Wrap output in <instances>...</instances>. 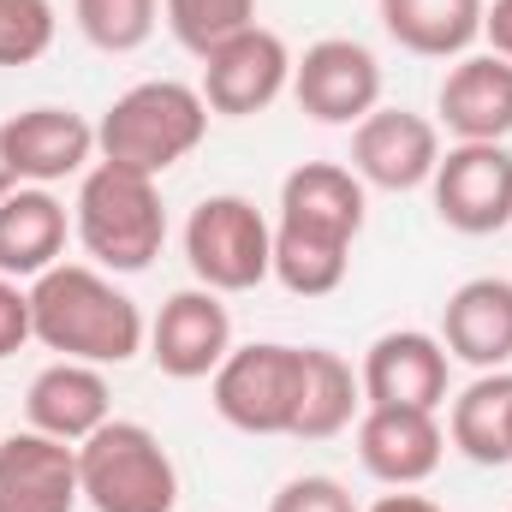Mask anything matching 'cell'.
I'll return each mask as SVG.
<instances>
[{
  "label": "cell",
  "mask_w": 512,
  "mask_h": 512,
  "mask_svg": "<svg viewBox=\"0 0 512 512\" xmlns=\"http://www.w3.org/2000/svg\"><path fill=\"white\" fill-rule=\"evenodd\" d=\"M358 233H364V179L340 161L292 167L280 179V215H274V280L292 298L340 292Z\"/></svg>",
  "instance_id": "obj_1"
},
{
  "label": "cell",
  "mask_w": 512,
  "mask_h": 512,
  "mask_svg": "<svg viewBox=\"0 0 512 512\" xmlns=\"http://www.w3.org/2000/svg\"><path fill=\"white\" fill-rule=\"evenodd\" d=\"M30 328L48 352L72 364H131L149 340L143 310L84 262H54L30 280Z\"/></svg>",
  "instance_id": "obj_2"
},
{
  "label": "cell",
  "mask_w": 512,
  "mask_h": 512,
  "mask_svg": "<svg viewBox=\"0 0 512 512\" xmlns=\"http://www.w3.org/2000/svg\"><path fill=\"white\" fill-rule=\"evenodd\" d=\"M209 131V102L203 90L179 84V78H143L126 96H114V108L96 126V155L108 167H131L161 179L167 167H179Z\"/></svg>",
  "instance_id": "obj_3"
},
{
  "label": "cell",
  "mask_w": 512,
  "mask_h": 512,
  "mask_svg": "<svg viewBox=\"0 0 512 512\" xmlns=\"http://www.w3.org/2000/svg\"><path fill=\"white\" fill-rule=\"evenodd\" d=\"M72 233L78 245L114 274H143L161 245H167V209H161V185L149 173L108 167L96 161L78 179V203H72Z\"/></svg>",
  "instance_id": "obj_4"
},
{
  "label": "cell",
  "mask_w": 512,
  "mask_h": 512,
  "mask_svg": "<svg viewBox=\"0 0 512 512\" xmlns=\"http://www.w3.org/2000/svg\"><path fill=\"white\" fill-rule=\"evenodd\" d=\"M78 483L96 512H173L179 465L149 423L108 417L90 441H78Z\"/></svg>",
  "instance_id": "obj_5"
},
{
  "label": "cell",
  "mask_w": 512,
  "mask_h": 512,
  "mask_svg": "<svg viewBox=\"0 0 512 512\" xmlns=\"http://www.w3.org/2000/svg\"><path fill=\"white\" fill-rule=\"evenodd\" d=\"M185 262L197 274V286L209 292H256L274 274V227L262 221L251 197L239 191H215L191 209L185 221Z\"/></svg>",
  "instance_id": "obj_6"
},
{
  "label": "cell",
  "mask_w": 512,
  "mask_h": 512,
  "mask_svg": "<svg viewBox=\"0 0 512 512\" xmlns=\"http://www.w3.org/2000/svg\"><path fill=\"white\" fill-rule=\"evenodd\" d=\"M298 382H304V346L256 340L227 352V364L209 376V399L221 423H233L239 435H292Z\"/></svg>",
  "instance_id": "obj_7"
},
{
  "label": "cell",
  "mask_w": 512,
  "mask_h": 512,
  "mask_svg": "<svg viewBox=\"0 0 512 512\" xmlns=\"http://www.w3.org/2000/svg\"><path fill=\"white\" fill-rule=\"evenodd\" d=\"M292 96L316 126H358L382 108V60L358 36H322L292 60Z\"/></svg>",
  "instance_id": "obj_8"
},
{
  "label": "cell",
  "mask_w": 512,
  "mask_h": 512,
  "mask_svg": "<svg viewBox=\"0 0 512 512\" xmlns=\"http://www.w3.org/2000/svg\"><path fill=\"white\" fill-rule=\"evenodd\" d=\"M203 102L221 120H251L268 114L286 90H292V48L274 30H239L233 42H221L215 54H203Z\"/></svg>",
  "instance_id": "obj_9"
},
{
  "label": "cell",
  "mask_w": 512,
  "mask_h": 512,
  "mask_svg": "<svg viewBox=\"0 0 512 512\" xmlns=\"http://www.w3.org/2000/svg\"><path fill=\"white\" fill-rule=\"evenodd\" d=\"M435 191V215L465 233V239H489L512 221V155L507 143H453L429 179Z\"/></svg>",
  "instance_id": "obj_10"
},
{
  "label": "cell",
  "mask_w": 512,
  "mask_h": 512,
  "mask_svg": "<svg viewBox=\"0 0 512 512\" xmlns=\"http://www.w3.org/2000/svg\"><path fill=\"white\" fill-rule=\"evenodd\" d=\"M233 352V316L221 304V292L209 286H185L161 304V316L149 322V358L161 376L173 382H203L227 364Z\"/></svg>",
  "instance_id": "obj_11"
},
{
  "label": "cell",
  "mask_w": 512,
  "mask_h": 512,
  "mask_svg": "<svg viewBox=\"0 0 512 512\" xmlns=\"http://www.w3.org/2000/svg\"><path fill=\"white\" fill-rule=\"evenodd\" d=\"M441 167V131L411 108H376L352 126V173L376 191H417Z\"/></svg>",
  "instance_id": "obj_12"
},
{
  "label": "cell",
  "mask_w": 512,
  "mask_h": 512,
  "mask_svg": "<svg viewBox=\"0 0 512 512\" xmlns=\"http://www.w3.org/2000/svg\"><path fill=\"white\" fill-rule=\"evenodd\" d=\"M447 453V429L435 423V411H411V405H364L358 417V459L364 471L387 489H417L441 471Z\"/></svg>",
  "instance_id": "obj_13"
},
{
  "label": "cell",
  "mask_w": 512,
  "mask_h": 512,
  "mask_svg": "<svg viewBox=\"0 0 512 512\" xmlns=\"http://www.w3.org/2000/svg\"><path fill=\"white\" fill-rule=\"evenodd\" d=\"M447 346L441 334H423V328H393L382 334L364 364H358V382H364V405H411V411H435L447 399Z\"/></svg>",
  "instance_id": "obj_14"
},
{
  "label": "cell",
  "mask_w": 512,
  "mask_h": 512,
  "mask_svg": "<svg viewBox=\"0 0 512 512\" xmlns=\"http://www.w3.org/2000/svg\"><path fill=\"white\" fill-rule=\"evenodd\" d=\"M78 447L18 429L0 441V512H78Z\"/></svg>",
  "instance_id": "obj_15"
},
{
  "label": "cell",
  "mask_w": 512,
  "mask_h": 512,
  "mask_svg": "<svg viewBox=\"0 0 512 512\" xmlns=\"http://www.w3.org/2000/svg\"><path fill=\"white\" fill-rule=\"evenodd\" d=\"M0 131H6L18 185H60V179L90 173V161H96V126L72 108H24Z\"/></svg>",
  "instance_id": "obj_16"
},
{
  "label": "cell",
  "mask_w": 512,
  "mask_h": 512,
  "mask_svg": "<svg viewBox=\"0 0 512 512\" xmlns=\"http://www.w3.org/2000/svg\"><path fill=\"white\" fill-rule=\"evenodd\" d=\"M24 417L36 435H54L66 447L90 441L108 417H114V393L102 364H72V358H54L48 370H36V382L24 393Z\"/></svg>",
  "instance_id": "obj_17"
},
{
  "label": "cell",
  "mask_w": 512,
  "mask_h": 512,
  "mask_svg": "<svg viewBox=\"0 0 512 512\" xmlns=\"http://www.w3.org/2000/svg\"><path fill=\"white\" fill-rule=\"evenodd\" d=\"M441 346L447 358L471 370H507L512 364V280L477 274L465 280L441 310Z\"/></svg>",
  "instance_id": "obj_18"
},
{
  "label": "cell",
  "mask_w": 512,
  "mask_h": 512,
  "mask_svg": "<svg viewBox=\"0 0 512 512\" xmlns=\"http://www.w3.org/2000/svg\"><path fill=\"white\" fill-rule=\"evenodd\" d=\"M435 114L459 143H501L512 131V60L465 54L435 90Z\"/></svg>",
  "instance_id": "obj_19"
},
{
  "label": "cell",
  "mask_w": 512,
  "mask_h": 512,
  "mask_svg": "<svg viewBox=\"0 0 512 512\" xmlns=\"http://www.w3.org/2000/svg\"><path fill=\"white\" fill-rule=\"evenodd\" d=\"M72 215L48 185H18L0 197V274L6 280H36L66 256Z\"/></svg>",
  "instance_id": "obj_20"
},
{
  "label": "cell",
  "mask_w": 512,
  "mask_h": 512,
  "mask_svg": "<svg viewBox=\"0 0 512 512\" xmlns=\"http://www.w3.org/2000/svg\"><path fill=\"white\" fill-rule=\"evenodd\" d=\"M382 30L417 60H465L483 36L489 0H376Z\"/></svg>",
  "instance_id": "obj_21"
},
{
  "label": "cell",
  "mask_w": 512,
  "mask_h": 512,
  "mask_svg": "<svg viewBox=\"0 0 512 512\" xmlns=\"http://www.w3.org/2000/svg\"><path fill=\"white\" fill-rule=\"evenodd\" d=\"M358 411H364L358 370L340 352H328V346H304V382H298V411H292V441H334L340 429H352Z\"/></svg>",
  "instance_id": "obj_22"
},
{
  "label": "cell",
  "mask_w": 512,
  "mask_h": 512,
  "mask_svg": "<svg viewBox=\"0 0 512 512\" xmlns=\"http://www.w3.org/2000/svg\"><path fill=\"white\" fill-rule=\"evenodd\" d=\"M447 435L471 465H512V370H483L465 387L453 399Z\"/></svg>",
  "instance_id": "obj_23"
},
{
  "label": "cell",
  "mask_w": 512,
  "mask_h": 512,
  "mask_svg": "<svg viewBox=\"0 0 512 512\" xmlns=\"http://www.w3.org/2000/svg\"><path fill=\"white\" fill-rule=\"evenodd\" d=\"M161 12H167L173 42L191 48L197 60L256 24V0H161Z\"/></svg>",
  "instance_id": "obj_24"
},
{
  "label": "cell",
  "mask_w": 512,
  "mask_h": 512,
  "mask_svg": "<svg viewBox=\"0 0 512 512\" xmlns=\"http://www.w3.org/2000/svg\"><path fill=\"white\" fill-rule=\"evenodd\" d=\"M72 18L90 48L102 54H137L155 36L161 0H72Z\"/></svg>",
  "instance_id": "obj_25"
},
{
  "label": "cell",
  "mask_w": 512,
  "mask_h": 512,
  "mask_svg": "<svg viewBox=\"0 0 512 512\" xmlns=\"http://www.w3.org/2000/svg\"><path fill=\"white\" fill-rule=\"evenodd\" d=\"M54 0H0V66H36L54 48Z\"/></svg>",
  "instance_id": "obj_26"
},
{
  "label": "cell",
  "mask_w": 512,
  "mask_h": 512,
  "mask_svg": "<svg viewBox=\"0 0 512 512\" xmlns=\"http://www.w3.org/2000/svg\"><path fill=\"white\" fill-rule=\"evenodd\" d=\"M268 512H358V501L334 477H292V483H280Z\"/></svg>",
  "instance_id": "obj_27"
},
{
  "label": "cell",
  "mask_w": 512,
  "mask_h": 512,
  "mask_svg": "<svg viewBox=\"0 0 512 512\" xmlns=\"http://www.w3.org/2000/svg\"><path fill=\"white\" fill-rule=\"evenodd\" d=\"M24 340H36V328H30V286L0 274V358H12Z\"/></svg>",
  "instance_id": "obj_28"
},
{
  "label": "cell",
  "mask_w": 512,
  "mask_h": 512,
  "mask_svg": "<svg viewBox=\"0 0 512 512\" xmlns=\"http://www.w3.org/2000/svg\"><path fill=\"white\" fill-rule=\"evenodd\" d=\"M483 36H489V54L512 60V0H495V6L483 12Z\"/></svg>",
  "instance_id": "obj_29"
},
{
  "label": "cell",
  "mask_w": 512,
  "mask_h": 512,
  "mask_svg": "<svg viewBox=\"0 0 512 512\" xmlns=\"http://www.w3.org/2000/svg\"><path fill=\"white\" fill-rule=\"evenodd\" d=\"M370 512H441V507H435L429 495H411V489H393V495H382V501H376Z\"/></svg>",
  "instance_id": "obj_30"
},
{
  "label": "cell",
  "mask_w": 512,
  "mask_h": 512,
  "mask_svg": "<svg viewBox=\"0 0 512 512\" xmlns=\"http://www.w3.org/2000/svg\"><path fill=\"white\" fill-rule=\"evenodd\" d=\"M18 191V173H12V155H6V131H0V197Z\"/></svg>",
  "instance_id": "obj_31"
}]
</instances>
